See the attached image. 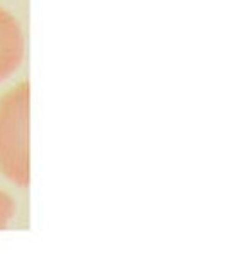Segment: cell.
Segmentation results:
<instances>
[{
	"instance_id": "3",
	"label": "cell",
	"mask_w": 231,
	"mask_h": 262,
	"mask_svg": "<svg viewBox=\"0 0 231 262\" xmlns=\"http://www.w3.org/2000/svg\"><path fill=\"white\" fill-rule=\"evenodd\" d=\"M15 210H16L15 201L6 192L0 190V230H4L11 223V219L15 217Z\"/></svg>"
},
{
	"instance_id": "1",
	"label": "cell",
	"mask_w": 231,
	"mask_h": 262,
	"mask_svg": "<svg viewBox=\"0 0 231 262\" xmlns=\"http://www.w3.org/2000/svg\"><path fill=\"white\" fill-rule=\"evenodd\" d=\"M27 114L29 85L24 81L0 100V170L22 188L29 185Z\"/></svg>"
},
{
	"instance_id": "2",
	"label": "cell",
	"mask_w": 231,
	"mask_h": 262,
	"mask_svg": "<svg viewBox=\"0 0 231 262\" xmlns=\"http://www.w3.org/2000/svg\"><path fill=\"white\" fill-rule=\"evenodd\" d=\"M24 60V35L16 18L0 8V81L9 78Z\"/></svg>"
}]
</instances>
